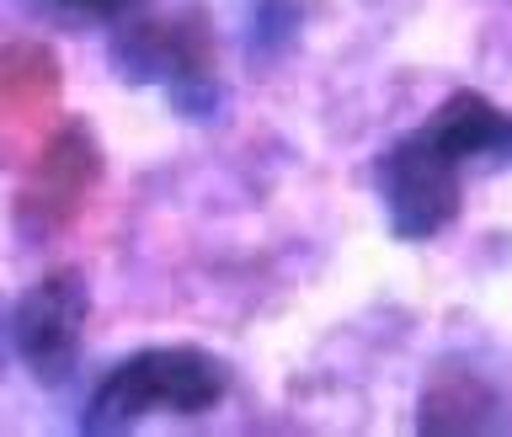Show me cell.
<instances>
[{
    "mask_svg": "<svg viewBox=\"0 0 512 437\" xmlns=\"http://www.w3.org/2000/svg\"><path fill=\"white\" fill-rule=\"evenodd\" d=\"M512 160V112L480 91L443 96L422 128L379 155V203L400 240H432L454 224L464 203V171Z\"/></svg>",
    "mask_w": 512,
    "mask_h": 437,
    "instance_id": "6da1fadb",
    "label": "cell"
},
{
    "mask_svg": "<svg viewBox=\"0 0 512 437\" xmlns=\"http://www.w3.org/2000/svg\"><path fill=\"white\" fill-rule=\"evenodd\" d=\"M230 390V368L203 347H144L134 358L112 363L107 379L91 390L80 411V432H128L144 416H203Z\"/></svg>",
    "mask_w": 512,
    "mask_h": 437,
    "instance_id": "7a4b0ae2",
    "label": "cell"
},
{
    "mask_svg": "<svg viewBox=\"0 0 512 437\" xmlns=\"http://www.w3.org/2000/svg\"><path fill=\"white\" fill-rule=\"evenodd\" d=\"M112 64L128 86H160L182 118H208L219 107V48L203 11L187 6L176 16H128L112 38Z\"/></svg>",
    "mask_w": 512,
    "mask_h": 437,
    "instance_id": "3957f363",
    "label": "cell"
},
{
    "mask_svg": "<svg viewBox=\"0 0 512 437\" xmlns=\"http://www.w3.org/2000/svg\"><path fill=\"white\" fill-rule=\"evenodd\" d=\"M102 182V144L86 123H59L38 144L32 166L16 187V230L22 235H54L64 230L86 198Z\"/></svg>",
    "mask_w": 512,
    "mask_h": 437,
    "instance_id": "277c9868",
    "label": "cell"
},
{
    "mask_svg": "<svg viewBox=\"0 0 512 437\" xmlns=\"http://www.w3.org/2000/svg\"><path fill=\"white\" fill-rule=\"evenodd\" d=\"M86 315H91V288L75 267L48 272V278H38L22 299H16L11 347H16V358L32 368V379H43V384L70 379Z\"/></svg>",
    "mask_w": 512,
    "mask_h": 437,
    "instance_id": "5b68a950",
    "label": "cell"
},
{
    "mask_svg": "<svg viewBox=\"0 0 512 437\" xmlns=\"http://www.w3.org/2000/svg\"><path fill=\"white\" fill-rule=\"evenodd\" d=\"M491 411H496V390L475 368H454L443 363L432 384L422 390V416L416 427L422 432H480L491 427Z\"/></svg>",
    "mask_w": 512,
    "mask_h": 437,
    "instance_id": "8992f818",
    "label": "cell"
},
{
    "mask_svg": "<svg viewBox=\"0 0 512 437\" xmlns=\"http://www.w3.org/2000/svg\"><path fill=\"white\" fill-rule=\"evenodd\" d=\"M0 102H6V123L22 128L59 102V59L43 43H11L0 54Z\"/></svg>",
    "mask_w": 512,
    "mask_h": 437,
    "instance_id": "52a82bcc",
    "label": "cell"
},
{
    "mask_svg": "<svg viewBox=\"0 0 512 437\" xmlns=\"http://www.w3.org/2000/svg\"><path fill=\"white\" fill-rule=\"evenodd\" d=\"M32 6L70 16V22H128V16H139L144 0H32Z\"/></svg>",
    "mask_w": 512,
    "mask_h": 437,
    "instance_id": "ba28073f",
    "label": "cell"
}]
</instances>
